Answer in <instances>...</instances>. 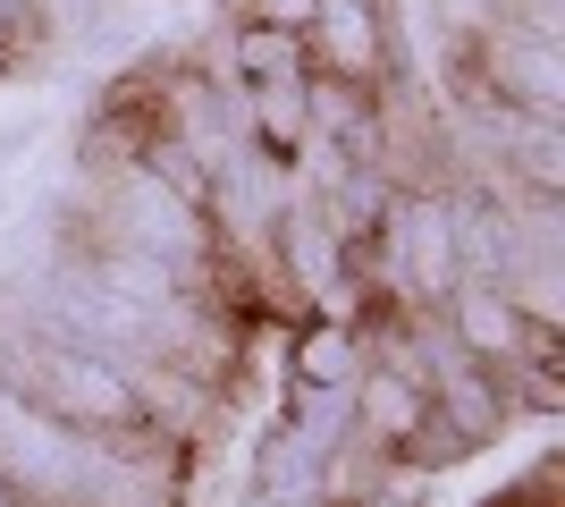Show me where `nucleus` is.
<instances>
[{
  "label": "nucleus",
  "mask_w": 565,
  "mask_h": 507,
  "mask_svg": "<svg viewBox=\"0 0 565 507\" xmlns=\"http://www.w3.org/2000/svg\"><path fill=\"white\" fill-rule=\"evenodd\" d=\"M296 372H305V381H338V372H347V338H338V330H305Z\"/></svg>",
  "instance_id": "nucleus-3"
},
{
  "label": "nucleus",
  "mask_w": 565,
  "mask_h": 507,
  "mask_svg": "<svg viewBox=\"0 0 565 507\" xmlns=\"http://www.w3.org/2000/svg\"><path fill=\"white\" fill-rule=\"evenodd\" d=\"M363 423H372V440H414L430 423V389L423 381H405L397 363H380V372H363Z\"/></svg>",
  "instance_id": "nucleus-1"
},
{
  "label": "nucleus",
  "mask_w": 565,
  "mask_h": 507,
  "mask_svg": "<svg viewBox=\"0 0 565 507\" xmlns=\"http://www.w3.org/2000/svg\"><path fill=\"white\" fill-rule=\"evenodd\" d=\"M321 0H254V18H270V25H305Z\"/></svg>",
  "instance_id": "nucleus-5"
},
{
  "label": "nucleus",
  "mask_w": 565,
  "mask_h": 507,
  "mask_svg": "<svg viewBox=\"0 0 565 507\" xmlns=\"http://www.w3.org/2000/svg\"><path fill=\"white\" fill-rule=\"evenodd\" d=\"M465 330H472V347H498V363H507V347H515V314H507V305L465 296Z\"/></svg>",
  "instance_id": "nucleus-2"
},
{
  "label": "nucleus",
  "mask_w": 565,
  "mask_h": 507,
  "mask_svg": "<svg viewBox=\"0 0 565 507\" xmlns=\"http://www.w3.org/2000/svg\"><path fill=\"white\" fill-rule=\"evenodd\" d=\"M296 127H305V110L287 102V85H262V136L287 152V145H296Z\"/></svg>",
  "instance_id": "nucleus-4"
}]
</instances>
